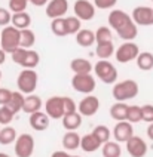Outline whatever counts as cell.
I'll use <instances>...</instances> for the list:
<instances>
[{
  "mask_svg": "<svg viewBox=\"0 0 153 157\" xmlns=\"http://www.w3.org/2000/svg\"><path fill=\"white\" fill-rule=\"evenodd\" d=\"M138 92H140L138 83L135 80H132V78H128V80H124V82L115 83L112 95H113V98L116 101L126 102L129 99H134L135 96L138 95Z\"/></svg>",
  "mask_w": 153,
  "mask_h": 157,
  "instance_id": "6da1fadb",
  "label": "cell"
},
{
  "mask_svg": "<svg viewBox=\"0 0 153 157\" xmlns=\"http://www.w3.org/2000/svg\"><path fill=\"white\" fill-rule=\"evenodd\" d=\"M0 48L6 53H12L18 48H21V30H18L17 27L14 25L3 27Z\"/></svg>",
  "mask_w": 153,
  "mask_h": 157,
  "instance_id": "7a4b0ae2",
  "label": "cell"
},
{
  "mask_svg": "<svg viewBox=\"0 0 153 157\" xmlns=\"http://www.w3.org/2000/svg\"><path fill=\"white\" fill-rule=\"evenodd\" d=\"M37 73L31 68H24L19 73L18 78H17V86L18 90L22 92L24 95H31L34 94V90L37 89Z\"/></svg>",
  "mask_w": 153,
  "mask_h": 157,
  "instance_id": "3957f363",
  "label": "cell"
},
{
  "mask_svg": "<svg viewBox=\"0 0 153 157\" xmlns=\"http://www.w3.org/2000/svg\"><path fill=\"white\" fill-rule=\"evenodd\" d=\"M94 73L95 76L106 85H113L117 80V70L116 67L107 59H100L94 65Z\"/></svg>",
  "mask_w": 153,
  "mask_h": 157,
  "instance_id": "277c9868",
  "label": "cell"
},
{
  "mask_svg": "<svg viewBox=\"0 0 153 157\" xmlns=\"http://www.w3.org/2000/svg\"><path fill=\"white\" fill-rule=\"evenodd\" d=\"M72 87L79 94L91 95L97 87L95 77L92 74H74L72 77Z\"/></svg>",
  "mask_w": 153,
  "mask_h": 157,
  "instance_id": "5b68a950",
  "label": "cell"
},
{
  "mask_svg": "<svg viewBox=\"0 0 153 157\" xmlns=\"http://www.w3.org/2000/svg\"><path fill=\"white\" fill-rule=\"evenodd\" d=\"M138 55H140V48L134 42H125V43H122L116 49V53H115L116 61L120 62V64H128V62L134 61V59L138 58Z\"/></svg>",
  "mask_w": 153,
  "mask_h": 157,
  "instance_id": "8992f818",
  "label": "cell"
},
{
  "mask_svg": "<svg viewBox=\"0 0 153 157\" xmlns=\"http://www.w3.org/2000/svg\"><path fill=\"white\" fill-rule=\"evenodd\" d=\"M34 153V138L30 133H21L15 141V156L31 157Z\"/></svg>",
  "mask_w": 153,
  "mask_h": 157,
  "instance_id": "52a82bcc",
  "label": "cell"
},
{
  "mask_svg": "<svg viewBox=\"0 0 153 157\" xmlns=\"http://www.w3.org/2000/svg\"><path fill=\"white\" fill-rule=\"evenodd\" d=\"M45 111L46 114L54 119H63L65 111H64V96H51L45 102Z\"/></svg>",
  "mask_w": 153,
  "mask_h": 157,
  "instance_id": "ba28073f",
  "label": "cell"
},
{
  "mask_svg": "<svg viewBox=\"0 0 153 157\" xmlns=\"http://www.w3.org/2000/svg\"><path fill=\"white\" fill-rule=\"evenodd\" d=\"M97 6L89 0H76L74 2V15L82 21H91L95 17Z\"/></svg>",
  "mask_w": 153,
  "mask_h": 157,
  "instance_id": "9c48e42d",
  "label": "cell"
},
{
  "mask_svg": "<svg viewBox=\"0 0 153 157\" xmlns=\"http://www.w3.org/2000/svg\"><path fill=\"white\" fill-rule=\"evenodd\" d=\"M100 99L95 95H86L80 102L77 104V111L85 117H92L98 113Z\"/></svg>",
  "mask_w": 153,
  "mask_h": 157,
  "instance_id": "30bf717a",
  "label": "cell"
},
{
  "mask_svg": "<svg viewBox=\"0 0 153 157\" xmlns=\"http://www.w3.org/2000/svg\"><path fill=\"white\" fill-rule=\"evenodd\" d=\"M69 10V0H49L46 5L45 13L48 18L55 19V18H64V15Z\"/></svg>",
  "mask_w": 153,
  "mask_h": 157,
  "instance_id": "8fae6325",
  "label": "cell"
},
{
  "mask_svg": "<svg viewBox=\"0 0 153 157\" xmlns=\"http://www.w3.org/2000/svg\"><path fill=\"white\" fill-rule=\"evenodd\" d=\"M126 144V151L131 157H144L147 154V144L141 136L134 135L131 140H128L125 142Z\"/></svg>",
  "mask_w": 153,
  "mask_h": 157,
  "instance_id": "7c38bea8",
  "label": "cell"
},
{
  "mask_svg": "<svg viewBox=\"0 0 153 157\" xmlns=\"http://www.w3.org/2000/svg\"><path fill=\"white\" fill-rule=\"evenodd\" d=\"M134 136V129H132V123L128 120L117 122L113 128V138L117 142H126Z\"/></svg>",
  "mask_w": 153,
  "mask_h": 157,
  "instance_id": "4fadbf2b",
  "label": "cell"
},
{
  "mask_svg": "<svg viewBox=\"0 0 153 157\" xmlns=\"http://www.w3.org/2000/svg\"><path fill=\"white\" fill-rule=\"evenodd\" d=\"M132 19L137 25H153V8L149 6H137L132 10Z\"/></svg>",
  "mask_w": 153,
  "mask_h": 157,
  "instance_id": "5bb4252c",
  "label": "cell"
},
{
  "mask_svg": "<svg viewBox=\"0 0 153 157\" xmlns=\"http://www.w3.org/2000/svg\"><path fill=\"white\" fill-rule=\"evenodd\" d=\"M107 21H108V24H110V27H112L115 31H119L120 28H124L126 24H129V22L132 21V17L128 15L124 10H120V9H115V10H112V12L108 13Z\"/></svg>",
  "mask_w": 153,
  "mask_h": 157,
  "instance_id": "9a60e30c",
  "label": "cell"
},
{
  "mask_svg": "<svg viewBox=\"0 0 153 157\" xmlns=\"http://www.w3.org/2000/svg\"><path fill=\"white\" fill-rule=\"evenodd\" d=\"M28 122H30V126L34 129V131H46L48 128H49V122H51V117L46 114V111H36V113L30 114V119H28Z\"/></svg>",
  "mask_w": 153,
  "mask_h": 157,
  "instance_id": "2e32d148",
  "label": "cell"
},
{
  "mask_svg": "<svg viewBox=\"0 0 153 157\" xmlns=\"http://www.w3.org/2000/svg\"><path fill=\"white\" fill-rule=\"evenodd\" d=\"M70 68L74 74H91L94 71V65L89 59L85 58H74L70 62Z\"/></svg>",
  "mask_w": 153,
  "mask_h": 157,
  "instance_id": "e0dca14e",
  "label": "cell"
},
{
  "mask_svg": "<svg viewBox=\"0 0 153 157\" xmlns=\"http://www.w3.org/2000/svg\"><path fill=\"white\" fill-rule=\"evenodd\" d=\"M82 136L76 131H69L65 132V135L63 136V147L67 151H73V150L80 148Z\"/></svg>",
  "mask_w": 153,
  "mask_h": 157,
  "instance_id": "ac0fdd59",
  "label": "cell"
},
{
  "mask_svg": "<svg viewBox=\"0 0 153 157\" xmlns=\"http://www.w3.org/2000/svg\"><path fill=\"white\" fill-rule=\"evenodd\" d=\"M42 107H43V102H42L40 96H39V95H34V94H31V95H27V96H26V101H24L22 111L30 116V114L36 113V111H40V108H42Z\"/></svg>",
  "mask_w": 153,
  "mask_h": 157,
  "instance_id": "d6986e66",
  "label": "cell"
},
{
  "mask_svg": "<svg viewBox=\"0 0 153 157\" xmlns=\"http://www.w3.org/2000/svg\"><path fill=\"white\" fill-rule=\"evenodd\" d=\"M76 43L82 46V48H91L94 43H97L95 33L92 30H88V28H82L76 34Z\"/></svg>",
  "mask_w": 153,
  "mask_h": 157,
  "instance_id": "ffe728a7",
  "label": "cell"
},
{
  "mask_svg": "<svg viewBox=\"0 0 153 157\" xmlns=\"http://www.w3.org/2000/svg\"><path fill=\"white\" fill-rule=\"evenodd\" d=\"M100 147H103V144L98 141V138L91 132V133H86L82 136V142H80V148L85 151V153H94L97 151Z\"/></svg>",
  "mask_w": 153,
  "mask_h": 157,
  "instance_id": "44dd1931",
  "label": "cell"
},
{
  "mask_svg": "<svg viewBox=\"0 0 153 157\" xmlns=\"http://www.w3.org/2000/svg\"><path fill=\"white\" fill-rule=\"evenodd\" d=\"M82 117H83V116H82L79 111L72 113V114H65L63 117L64 129H67V131H77L82 126Z\"/></svg>",
  "mask_w": 153,
  "mask_h": 157,
  "instance_id": "7402d4cb",
  "label": "cell"
},
{
  "mask_svg": "<svg viewBox=\"0 0 153 157\" xmlns=\"http://www.w3.org/2000/svg\"><path fill=\"white\" fill-rule=\"evenodd\" d=\"M10 25L17 27L18 30H27L31 25V17L28 15L27 12H17V13H12V22Z\"/></svg>",
  "mask_w": 153,
  "mask_h": 157,
  "instance_id": "603a6c76",
  "label": "cell"
},
{
  "mask_svg": "<svg viewBox=\"0 0 153 157\" xmlns=\"http://www.w3.org/2000/svg\"><path fill=\"white\" fill-rule=\"evenodd\" d=\"M128 107L125 102H120V101H116L115 104L110 107V117L115 119L116 122H122V120H126L128 117Z\"/></svg>",
  "mask_w": 153,
  "mask_h": 157,
  "instance_id": "cb8c5ba5",
  "label": "cell"
},
{
  "mask_svg": "<svg viewBox=\"0 0 153 157\" xmlns=\"http://www.w3.org/2000/svg\"><path fill=\"white\" fill-rule=\"evenodd\" d=\"M117 36L122 39V40H125V42H132L137 34H138V27L137 24L134 22V19L129 22V24H126L124 28H120L119 31H116Z\"/></svg>",
  "mask_w": 153,
  "mask_h": 157,
  "instance_id": "d4e9b609",
  "label": "cell"
},
{
  "mask_svg": "<svg viewBox=\"0 0 153 157\" xmlns=\"http://www.w3.org/2000/svg\"><path fill=\"white\" fill-rule=\"evenodd\" d=\"M18 138V133L17 131L12 128V126H3L2 131H0V145H9L12 142H15Z\"/></svg>",
  "mask_w": 153,
  "mask_h": 157,
  "instance_id": "484cf974",
  "label": "cell"
},
{
  "mask_svg": "<svg viewBox=\"0 0 153 157\" xmlns=\"http://www.w3.org/2000/svg\"><path fill=\"white\" fill-rule=\"evenodd\" d=\"M116 53L115 49V44L113 42H108V43H97L95 48V55L98 56L100 59H108L112 55Z\"/></svg>",
  "mask_w": 153,
  "mask_h": 157,
  "instance_id": "4316f807",
  "label": "cell"
},
{
  "mask_svg": "<svg viewBox=\"0 0 153 157\" xmlns=\"http://www.w3.org/2000/svg\"><path fill=\"white\" fill-rule=\"evenodd\" d=\"M101 154H103V157H120L122 156V150H120L119 142H117V141L116 142L107 141L106 144H103Z\"/></svg>",
  "mask_w": 153,
  "mask_h": 157,
  "instance_id": "83f0119b",
  "label": "cell"
},
{
  "mask_svg": "<svg viewBox=\"0 0 153 157\" xmlns=\"http://www.w3.org/2000/svg\"><path fill=\"white\" fill-rule=\"evenodd\" d=\"M137 61V67L143 71H150L153 68V53L152 52H140Z\"/></svg>",
  "mask_w": 153,
  "mask_h": 157,
  "instance_id": "f1b7e54d",
  "label": "cell"
},
{
  "mask_svg": "<svg viewBox=\"0 0 153 157\" xmlns=\"http://www.w3.org/2000/svg\"><path fill=\"white\" fill-rule=\"evenodd\" d=\"M24 101H26V95H24L22 92L17 90V92H14V94H12V98H10V101H9V104H8V107H9V108L15 114H18L19 111H22Z\"/></svg>",
  "mask_w": 153,
  "mask_h": 157,
  "instance_id": "f546056e",
  "label": "cell"
},
{
  "mask_svg": "<svg viewBox=\"0 0 153 157\" xmlns=\"http://www.w3.org/2000/svg\"><path fill=\"white\" fill-rule=\"evenodd\" d=\"M51 31L58 37H65L69 36L67 31V24H65V18H55L51 22Z\"/></svg>",
  "mask_w": 153,
  "mask_h": 157,
  "instance_id": "4dcf8cb0",
  "label": "cell"
},
{
  "mask_svg": "<svg viewBox=\"0 0 153 157\" xmlns=\"http://www.w3.org/2000/svg\"><path fill=\"white\" fill-rule=\"evenodd\" d=\"M36 43V34L33 30H21V48H26V49H30L33 48Z\"/></svg>",
  "mask_w": 153,
  "mask_h": 157,
  "instance_id": "1f68e13d",
  "label": "cell"
},
{
  "mask_svg": "<svg viewBox=\"0 0 153 157\" xmlns=\"http://www.w3.org/2000/svg\"><path fill=\"white\" fill-rule=\"evenodd\" d=\"M39 62H40V56H39V53L36 51H33V49H28L27 55H26V59L22 62V68H31V70H34L37 65H39Z\"/></svg>",
  "mask_w": 153,
  "mask_h": 157,
  "instance_id": "d6a6232c",
  "label": "cell"
},
{
  "mask_svg": "<svg viewBox=\"0 0 153 157\" xmlns=\"http://www.w3.org/2000/svg\"><path fill=\"white\" fill-rule=\"evenodd\" d=\"M126 120L131 122L132 124L143 122V108L140 105H129L128 107V117H126Z\"/></svg>",
  "mask_w": 153,
  "mask_h": 157,
  "instance_id": "836d02e7",
  "label": "cell"
},
{
  "mask_svg": "<svg viewBox=\"0 0 153 157\" xmlns=\"http://www.w3.org/2000/svg\"><path fill=\"white\" fill-rule=\"evenodd\" d=\"M65 24H67V31L69 34H77L79 31L82 30V19L76 17H67L65 18Z\"/></svg>",
  "mask_w": 153,
  "mask_h": 157,
  "instance_id": "e575fe53",
  "label": "cell"
},
{
  "mask_svg": "<svg viewBox=\"0 0 153 157\" xmlns=\"http://www.w3.org/2000/svg\"><path fill=\"white\" fill-rule=\"evenodd\" d=\"M95 37H97V43H108L113 42V34L110 31L108 27H100L95 31Z\"/></svg>",
  "mask_w": 153,
  "mask_h": 157,
  "instance_id": "d590c367",
  "label": "cell"
},
{
  "mask_svg": "<svg viewBox=\"0 0 153 157\" xmlns=\"http://www.w3.org/2000/svg\"><path fill=\"white\" fill-rule=\"evenodd\" d=\"M92 133L98 138V141L101 144H106L107 141H110V129H108L107 126H104V124L95 126L94 131H92Z\"/></svg>",
  "mask_w": 153,
  "mask_h": 157,
  "instance_id": "8d00e7d4",
  "label": "cell"
},
{
  "mask_svg": "<svg viewBox=\"0 0 153 157\" xmlns=\"http://www.w3.org/2000/svg\"><path fill=\"white\" fill-rule=\"evenodd\" d=\"M15 117V113L10 110L8 105H2L0 107V124L2 126H8Z\"/></svg>",
  "mask_w": 153,
  "mask_h": 157,
  "instance_id": "74e56055",
  "label": "cell"
},
{
  "mask_svg": "<svg viewBox=\"0 0 153 157\" xmlns=\"http://www.w3.org/2000/svg\"><path fill=\"white\" fill-rule=\"evenodd\" d=\"M30 0H9V10L17 13V12H24L27 9V5Z\"/></svg>",
  "mask_w": 153,
  "mask_h": 157,
  "instance_id": "f35d334b",
  "label": "cell"
},
{
  "mask_svg": "<svg viewBox=\"0 0 153 157\" xmlns=\"http://www.w3.org/2000/svg\"><path fill=\"white\" fill-rule=\"evenodd\" d=\"M27 52H28V49H26V48H18L17 51H14V52L10 53V58H12L14 64L22 65V62H24V59H26Z\"/></svg>",
  "mask_w": 153,
  "mask_h": 157,
  "instance_id": "ab89813d",
  "label": "cell"
},
{
  "mask_svg": "<svg viewBox=\"0 0 153 157\" xmlns=\"http://www.w3.org/2000/svg\"><path fill=\"white\" fill-rule=\"evenodd\" d=\"M12 22V13L10 10L0 8V27H8Z\"/></svg>",
  "mask_w": 153,
  "mask_h": 157,
  "instance_id": "60d3db41",
  "label": "cell"
},
{
  "mask_svg": "<svg viewBox=\"0 0 153 157\" xmlns=\"http://www.w3.org/2000/svg\"><path fill=\"white\" fill-rule=\"evenodd\" d=\"M64 111H65V114H72V113H76V111H77L76 102L73 101L72 98H69V96H64ZM65 114H64V116H65Z\"/></svg>",
  "mask_w": 153,
  "mask_h": 157,
  "instance_id": "b9f144b4",
  "label": "cell"
},
{
  "mask_svg": "<svg viewBox=\"0 0 153 157\" xmlns=\"http://www.w3.org/2000/svg\"><path fill=\"white\" fill-rule=\"evenodd\" d=\"M12 90L8 89V87H0V107L2 105H8L12 98Z\"/></svg>",
  "mask_w": 153,
  "mask_h": 157,
  "instance_id": "7bdbcfd3",
  "label": "cell"
},
{
  "mask_svg": "<svg viewBox=\"0 0 153 157\" xmlns=\"http://www.w3.org/2000/svg\"><path fill=\"white\" fill-rule=\"evenodd\" d=\"M141 108H143V122L153 123V105L146 104Z\"/></svg>",
  "mask_w": 153,
  "mask_h": 157,
  "instance_id": "ee69618b",
  "label": "cell"
},
{
  "mask_svg": "<svg viewBox=\"0 0 153 157\" xmlns=\"http://www.w3.org/2000/svg\"><path fill=\"white\" fill-rule=\"evenodd\" d=\"M117 3V0H94V5L98 9H112Z\"/></svg>",
  "mask_w": 153,
  "mask_h": 157,
  "instance_id": "f6af8a7d",
  "label": "cell"
},
{
  "mask_svg": "<svg viewBox=\"0 0 153 157\" xmlns=\"http://www.w3.org/2000/svg\"><path fill=\"white\" fill-rule=\"evenodd\" d=\"M30 3L37 6V8H40V6H46L49 3V0H30Z\"/></svg>",
  "mask_w": 153,
  "mask_h": 157,
  "instance_id": "bcb514c9",
  "label": "cell"
},
{
  "mask_svg": "<svg viewBox=\"0 0 153 157\" xmlns=\"http://www.w3.org/2000/svg\"><path fill=\"white\" fill-rule=\"evenodd\" d=\"M51 157H74V156H70L67 151H55V153H52Z\"/></svg>",
  "mask_w": 153,
  "mask_h": 157,
  "instance_id": "7dc6e473",
  "label": "cell"
},
{
  "mask_svg": "<svg viewBox=\"0 0 153 157\" xmlns=\"http://www.w3.org/2000/svg\"><path fill=\"white\" fill-rule=\"evenodd\" d=\"M147 136H149V140L153 141V123H149V128H147Z\"/></svg>",
  "mask_w": 153,
  "mask_h": 157,
  "instance_id": "c3c4849f",
  "label": "cell"
},
{
  "mask_svg": "<svg viewBox=\"0 0 153 157\" xmlns=\"http://www.w3.org/2000/svg\"><path fill=\"white\" fill-rule=\"evenodd\" d=\"M5 61H6V52L0 48V65H2V64H5Z\"/></svg>",
  "mask_w": 153,
  "mask_h": 157,
  "instance_id": "681fc988",
  "label": "cell"
},
{
  "mask_svg": "<svg viewBox=\"0 0 153 157\" xmlns=\"http://www.w3.org/2000/svg\"><path fill=\"white\" fill-rule=\"evenodd\" d=\"M0 157H10V156H8V154H5V153H0Z\"/></svg>",
  "mask_w": 153,
  "mask_h": 157,
  "instance_id": "f907efd6",
  "label": "cell"
},
{
  "mask_svg": "<svg viewBox=\"0 0 153 157\" xmlns=\"http://www.w3.org/2000/svg\"><path fill=\"white\" fill-rule=\"evenodd\" d=\"M0 43H2V33H0Z\"/></svg>",
  "mask_w": 153,
  "mask_h": 157,
  "instance_id": "816d5d0a",
  "label": "cell"
},
{
  "mask_svg": "<svg viewBox=\"0 0 153 157\" xmlns=\"http://www.w3.org/2000/svg\"><path fill=\"white\" fill-rule=\"evenodd\" d=\"M0 80H2V71H0Z\"/></svg>",
  "mask_w": 153,
  "mask_h": 157,
  "instance_id": "f5cc1de1",
  "label": "cell"
},
{
  "mask_svg": "<svg viewBox=\"0 0 153 157\" xmlns=\"http://www.w3.org/2000/svg\"><path fill=\"white\" fill-rule=\"evenodd\" d=\"M0 131H2V124H0Z\"/></svg>",
  "mask_w": 153,
  "mask_h": 157,
  "instance_id": "db71d44e",
  "label": "cell"
},
{
  "mask_svg": "<svg viewBox=\"0 0 153 157\" xmlns=\"http://www.w3.org/2000/svg\"><path fill=\"white\" fill-rule=\"evenodd\" d=\"M74 157H80V156H74Z\"/></svg>",
  "mask_w": 153,
  "mask_h": 157,
  "instance_id": "11a10c76",
  "label": "cell"
}]
</instances>
